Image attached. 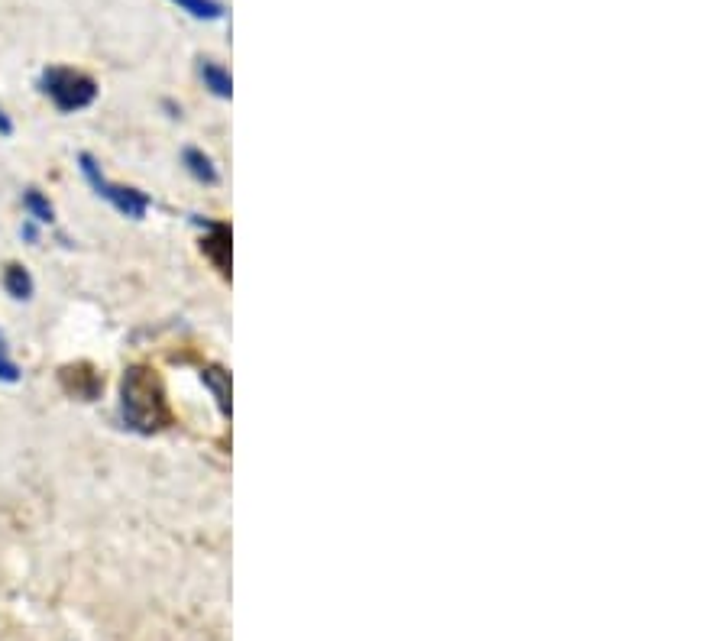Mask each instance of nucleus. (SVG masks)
<instances>
[{
    "label": "nucleus",
    "instance_id": "obj_5",
    "mask_svg": "<svg viewBox=\"0 0 728 641\" xmlns=\"http://www.w3.org/2000/svg\"><path fill=\"white\" fill-rule=\"evenodd\" d=\"M62 383L68 392H75L78 399H94L101 389V379L94 376L88 366H68V370H62Z\"/></svg>",
    "mask_w": 728,
    "mask_h": 641
},
{
    "label": "nucleus",
    "instance_id": "obj_11",
    "mask_svg": "<svg viewBox=\"0 0 728 641\" xmlns=\"http://www.w3.org/2000/svg\"><path fill=\"white\" fill-rule=\"evenodd\" d=\"M17 379H20L17 363H10L4 353H0V383H17Z\"/></svg>",
    "mask_w": 728,
    "mask_h": 641
},
{
    "label": "nucleus",
    "instance_id": "obj_3",
    "mask_svg": "<svg viewBox=\"0 0 728 641\" xmlns=\"http://www.w3.org/2000/svg\"><path fill=\"white\" fill-rule=\"evenodd\" d=\"M78 162H81V172H85L88 185H91L94 192H98L107 204H111L114 211H120L123 217H133V221H140V217H146V211H149V198L140 192V188L114 185V182L101 172L98 162H94V156H88V153H81Z\"/></svg>",
    "mask_w": 728,
    "mask_h": 641
},
{
    "label": "nucleus",
    "instance_id": "obj_8",
    "mask_svg": "<svg viewBox=\"0 0 728 641\" xmlns=\"http://www.w3.org/2000/svg\"><path fill=\"white\" fill-rule=\"evenodd\" d=\"M23 208L30 211V217L36 224H52V221H56V208H52V201L39 192V188H26V192H23Z\"/></svg>",
    "mask_w": 728,
    "mask_h": 641
},
{
    "label": "nucleus",
    "instance_id": "obj_7",
    "mask_svg": "<svg viewBox=\"0 0 728 641\" xmlns=\"http://www.w3.org/2000/svg\"><path fill=\"white\" fill-rule=\"evenodd\" d=\"M182 159H185V169H188L191 175H195L198 182L214 185L217 179H221V175H217V166L211 162V156H204L201 149H195V146L185 149V156H182Z\"/></svg>",
    "mask_w": 728,
    "mask_h": 641
},
{
    "label": "nucleus",
    "instance_id": "obj_10",
    "mask_svg": "<svg viewBox=\"0 0 728 641\" xmlns=\"http://www.w3.org/2000/svg\"><path fill=\"white\" fill-rule=\"evenodd\" d=\"M204 383H208L217 395V402H221V412H230V383H227V376L221 370H208L204 373Z\"/></svg>",
    "mask_w": 728,
    "mask_h": 641
},
{
    "label": "nucleus",
    "instance_id": "obj_12",
    "mask_svg": "<svg viewBox=\"0 0 728 641\" xmlns=\"http://www.w3.org/2000/svg\"><path fill=\"white\" fill-rule=\"evenodd\" d=\"M0 136H13V120L4 107H0Z\"/></svg>",
    "mask_w": 728,
    "mask_h": 641
},
{
    "label": "nucleus",
    "instance_id": "obj_1",
    "mask_svg": "<svg viewBox=\"0 0 728 641\" xmlns=\"http://www.w3.org/2000/svg\"><path fill=\"white\" fill-rule=\"evenodd\" d=\"M120 415L127 428L140 434H153L169 425V405L153 370L130 366L120 379Z\"/></svg>",
    "mask_w": 728,
    "mask_h": 641
},
{
    "label": "nucleus",
    "instance_id": "obj_9",
    "mask_svg": "<svg viewBox=\"0 0 728 641\" xmlns=\"http://www.w3.org/2000/svg\"><path fill=\"white\" fill-rule=\"evenodd\" d=\"M172 4L178 10H185L188 17H195V20H221L224 17V4L221 0H172Z\"/></svg>",
    "mask_w": 728,
    "mask_h": 641
},
{
    "label": "nucleus",
    "instance_id": "obj_2",
    "mask_svg": "<svg viewBox=\"0 0 728 641\" xmlns=\"http://www.w3.org/2000/svg\"><path fill=\"white\" fill-rule=\"evenodd\" d=\"M39 88H43V94L62 114L85 111V107H91L94 98H98V81L85 72H75V68H65V65L46 68L43 78H39Z\"/></svg>",
    "mask_w": 728,
    "mask_h": 641
},
{
    "label": "nucleus",
    "instance_id": "obj_6",
    "mask_svg": "<svg viewBox=\"0 0 728 641\" xmlns=\"http://www.w3.org/2000/svg\"><path fill=\"white\" fill-rule=\"evenodd\" d=\"M4 289H7L10 298H17V302H30L33 292H36L30 269L20 266V263H7V269H4Z\"/></svg>",
    "mask_w": 728,
    "mask_h": 641
},
{
    "label": "nucleus",
    "instance_id": "obj_4",
    "mask_svg": "<svg viewBox=\"0 0 728 641\" xmlns=\"http://www.w3.org/2000/svg\"><path fill=\"white\" fill-rule=\"evenodd\" d=\"M198 75L204 81V88H208L214 98H221V101H230V94H233V78L230 72L221 65V62H214V59H201L198 65Z\"/></svg>",
    "mask_w": 728,
    "mask_h": 641
},
{
    "label": "nucleus",
    "instance_id": "obj_13",
    "mask_svg": "<svg viewBox=\"0 0 728 641\" xmlns=\"http://www.w3.org/2000/svg\"><path fill=\"white\" fill-rule=\"evenodd\" d=\"M0 350H4V334H0Z\"/></svg>",
    "mask_w": 728,
    "mask_h": 641
}]
</instances>
